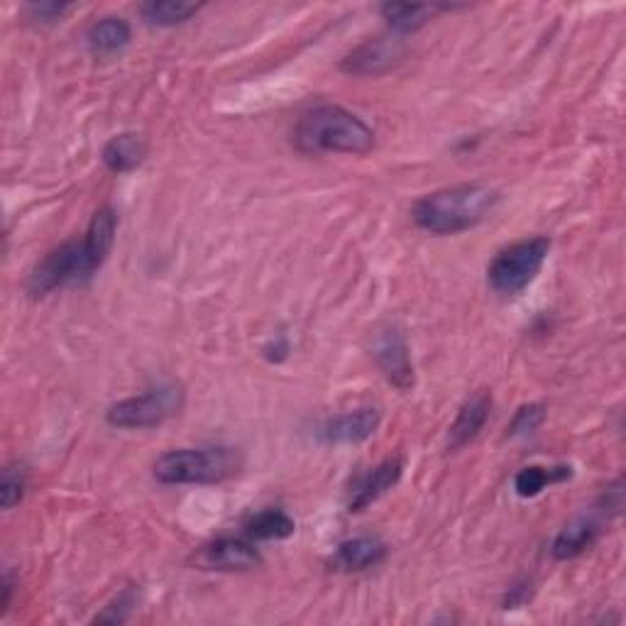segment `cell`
<instances>
[{
    "instance_id": "obj_1",
    "label": "cell",
    "mask_w": 626,
    "mask_h": 626,
    "mask_svg": "<svg viewBox=\"0 0 626 626\" xmlns=\"http://www.w3.org/2000/svg\"><path fill=\"white\" fill-rule=\"evenodd\" d=\"M118 216L110 206L98 208L93 213L83 238L61 242L59 248L49 250L40 262L32 267L28 277V294L34 299L47 297L57 289L91 279L101 265L108 260L116 242Z\"/></svg>"
},
{
    "instance_id": "obj_2",
    "label": "cell",
    "mask_w": 626,
    "mask_h": 626,
    "mask_svg": "<svg viewBox=\"0 0 626 626\" xmlns=\"http://www.w3.org/2000/svg\"><path fill=\"white\" fill-rule=\"evenodd\" d=\"M499 203V191L487 183H458L426 193L411 208L414 223L431 236H456L489 218Z\"/></svg>"
},
{
    "instance_id": "obj_3",
    "label": "cell",
    "mask_w": 626,
    "mask_h": 626,
    "mask_svg": "<svg viewBox=\"0 0 626 626\" xmlns=\"http://www.w3.org/2000/svg\"><path fill=\"white\" fill-rule=\"evenodd\" d=\"M294 145L304 155H367L375 147V130L340 106H316L299 118Z\"/></svg>"
},
{
    "instance_id": "obj_4",
    "label": "cell",
    "mask_w": 626,
    "mask_h": 626,
    "mask_svg": "<svg viewBox=\"0 0 626 626\" xmlns=\"http://www.w3.org/2000/svg\"><path fill=\"white\" fill-rule=\"evenodd\" d=\"M152 470L162 485H218L242 470V453L228 446L167 450Z\"/></svg>"
},
{
    "instance_id": "obj_5",
    "label": "cell",
    "mask_w": 626,
    "mask_h": 626,
    "mask_svg": "<svg viewBox=\"0 0 626 626\" xmlns=\"http://www.w3.org/2000/svg\"><path fill=\"white\" fill-rule=\"evenodd\" d=\"M550 252V240L526 238L519 242H511L509 248L499 250L497 257L487 269V281L497 294L505 297H517L541 272L546 257Z\"/></svg>"
},
{
    "instance_id": "obj_6",
    "label": "cell",
    "mask_w": 626,
    "mask_h": 626,
    "mask_svg": "<svg viewBox=\"0 0 626 626\" xmlns=\"http://www.w3.org/2000/svg\"><path fill=\"white\" fill-rule=\"evenodd\" d=\"M183 387L177 382L157 385L147 389L140 397H130L113 404L106 411V421L113 428H126V431H140V428H155L169 421L183 409Z\"/></svg>"
},
{
    "instance_id": "obj_7",
    "label": "cell",
    "mask_w": 626,
    "mask_h": 626,
    "mask_svg": "<svg viewBox=\"0 0 626 626\" xmlns=\"http://www.w3.org/2000/svg\"><path fill=\"white\" fill-rule=\"evenodd\" d=\"M370 350L379 372L387 377L389 385H395L399 391L414 389V365L409 355V342L401 328H379L372 338Z\"/></svg>"
},
{
    "instance_id": "obj_8",
    "label": "cell",
    "mask_w": 626,
    "mask_h": 626,
    "mask_svg": "<svg viewBox=\"0 0 626 626\" xmlns=\"http://www.w3.org/2000/svg\"><path fill=\"white\" fill-rule=\"evenodd\" d=\"M382 414L372 407L330 416L316 428V440L321 446H358L377 434Z\"/></svg>"
},
{
    "instance_id": "obj_9",
    "label": "cell",
    "mask_w": 626,
    "mask_h": 626,
    "mask_svg": "<svg viewBox=\"0 0 626 626\" xmlns=\"http://www.w3.org/2000/svg\"><path fill=\"white\" fill-rule=\"evenodd\" d=\"M191 560L196 568L218 573L252 570L262 563L257 548L250 541H242V538H216V541L196 550Z\"/></svg>"
},
{
    "instance_id": "obj_10",
    "label": "cell",
    "mask_w": 626,
    "mask_h": 626,
    "mask_svg": "<svg viewBox=\"0 0 626 626\" xmlns=\"http://www.w3.org/2000/svg\"><path fill=\"white\" fill-rule=\"evenodd\" d=\"M401 473H404L401 458H387L375 465L372 470L360 475L348 493V511L358 514L375 505V501L379 497H385L391 487H397V483L401 480Z\"/></svg>"
},
{
    "instance_id": "obj_11",
    "label": "cell",
    "mask_w": 626,
    "mask_h": 626,
    "mask_svg": "<svg viewBox=\"0 0 626 626\" xmlns=\"http://www.w3.org/2000/svg\"><path fill=\"white\" fill-rule=\"evenodd\" d=\"M404 57L401 40H391V37H375L367 40L358 49H352V54L342 61V71L355 73V77H377L385 73Z\"/></svg>"
},
{
    "instance_id": "obj_12",
    "label": "cell",
    "mask_w": 626,
    "mask_h": 626,
    "mask_svg": "<svg viewBox=\"0 0 626 626\" xmlns=\"http://www.w3.org/2000/svg\"><path fill=\"white\" fill-rule=\"evenodd\" d=\"M489 411H493V395H489V391H475V395L463 404L456 421L448 428V450L456 453L473 444L485 428Z\"/></svg>"
},
{
    "instance_id": "obj_13",
    "label": "cell",
    "mask_w": 626,
    "mask_h": 626,
    "mask_svg": "<svg viewBox=\"0 0 626 626\" xmlns=\"http://www.w3.org/2000/svg\"><path fill=\"white\" fill-rule=\"evenodd\" d=\"M387 558V546L372 536L348 538L336 548V556L330 560V568L340 573H360L379 566Z\"/></svg>"
},
{
    "instance_id": "obj_14",
    "label": "cell",
    "mask_w": 626,
    "mask_h": 626,
    "mask_svg": "<svg viewBox=\"0 0 626 626\" xmlns=\"http://www.w3.org/2000/svg\"><path fill=\"white\" fill-rule=\"evenodd\" d=\"M101 157L103 165L113 171V175H128V171H135L145 162L147 142L138 132H120L106 142Z\"/></svg>"
},
{
    "instance_id": "obj_15",
    "label": "cell",
    "mask_w": 626,
    "mask_h": 626,
    "mask_svg": "<svg viewBox=\"0 0 626 626\" xmlns=\"http://www.w3.org/2000/svg\"><path fill=\"white\" fill-rule=\"evenodd\" d=\"M597 536H599L597 521H593V519L573 521L554 538V546H550V556H554L556 560L578 558L597 541Z\"/></svg>"
},
{
    "instance_id": "obj_16",
    "label": "cell",
    "mask_w": 626,
    "mask_h": 626,
    "mask_svg": "<svg viewBox=\"0 0 626 626\" xmlns=\"http://www.w3.org/2000/svg\"><path fill=\"white\" fill-rule=\"evenodd\" d=\"M130 37H132V30L126 20L103 18L101 22L91 24L86 40H89V47L96 54H116V52H120V49H126L130 44Z\"/></svg>"
},
{
    "instance_id": "obj_17",
    "label": "cell",
    "mask_w": 626,
    "mask_h": 626,
    "mask_svg": "<svg viewBox=\"0 0 626 626\" xmlns=\"http://www.w3.org/2000/svg\"><path fill=\"white\" fill-rule=\"evenodd\" d=\"M573 477V470L568 465H558V468H544V465H529V468H524L514 477V489H517V495L529 499L541 495L546 487L550 485H558V483H566Z\"/></svg>"
},
{
    "instance_id": "obj_18",
    "label": "cell",
    "mask_w": 626,
    "mask_h": 626,
    "mask_svg": "<svg viewBox=\"0 0 626 626\" xmlns=\"http://www.w3.org/2000/svg\"><path fill=\"white\" fill-rule=\"evenodd\" d=\"M245 531H248L250 538H257V541H281V538H289L297 531V524H294L287 511L262 509L248 519Z\"/></svg>"
},
{
    "instance_id": "obj_19",
    "label": "cell",
    "mask_w": 626,
    "mask_h": 626,
    "mask_svg": "<svg viewBox=\"0 0 626 626\" xmlns=\"http://www.w3.org/2000/svg\"><path fill=\"white\" fill-rule=\"evenodd\" d=\"M448 10V8H436V6H411V3H385L379 8L382 18L389 22V28L397 34H411L421 30L424 24L434 18V12Z\"/></svg>"
},
{
    "instance_id": "obj_20",
    "label": "cell",
    "mask_w": 626,
    "mask_h": 626,
    "mask_svg": "<svg viewBox=\"0 0 626 626\" xmlns=\"http://www.w3.org/2000/svg\"><path fill=\"white\" fill-rule=\"evenodd\" d=\"M199 10L201 6L183 3V0H150L140 8L142 18L157 28H177V24L191 20Z\"/></svg>"
},
{
    "instance_id": "obj_21",
    "label": "cell",
    "mask_w": 626,
    "mask_h": 626,
    "mask_svg": "<svg viewBox=\"0 0 626 626\" xmlns=\"http://www.w3.org/2000/svg\"><path fill=\"white\" fill-rule=\"evenodd\" d=\"M24 489H28V473H24L20 463H8L3 475H0V507L6 511L18 507L24 497Z\"/></svg>"
},
{
    "instance_id": "obj_22",
    "label": "cell",
    "mask_w": 626,
    "mask_h": 626,
    "mask_svg": "<svg viewBox=\"0 0 626 626\" xmlns=\"http://www.w3.org/2000/svg\"><path fill=\"white\" fill-rule=\"evenodd\" d=\"M544 421H546V407H544V404H526V407H521L517 414H514V419H511L507 431H509L511 438L529 436Z\"/></svg>"
},
{
    "instance_id": "obj_23",
    "label": "cell",
    "mask_w": 626,
    "mask_h": 626,
    "mask_svg": "<svg viewBox=\"0 0 626 626\" xmlns=\"http://www.w3.org/2000/svg\"><path fill=\"white\" fill-rule=\"evenodd\" d=\"M135 607V597L132 593H122L113 605H108L106 612L96 617V622H110V624H120L130 617V612Z\"/></svg>"
},
{
    "instance_id": "obj_24",
    "label": "cell",
    "mask_w": 626,
    "mask_h": 626,
    "mask_svg": "<svg viewBox=\"0 0 626 626\" xmlns=\"http://www.w3.org/2000/svg\"><path fill=\"white\" fill-rule=\"evenodd\" d=\"M71 10L69 3H32L28 6L30 18L37 22H57Z\"/></svg>"
},
{
    "instance_id": "obj_25",
    "label": "cell",
    "mask_w": 626,
    "mask_h": 626,
    "mask_svg": "<svg viewBox=\"0 0 626 626\" xmlns=\"http://www.w3.org/2000/svg\"><path fill=\"white\" fill-rule=\"evenodd\" d=\"M12 575L10 573H6L3 575V599H0V615H6L8 612V607H10V597H12Z\"/></svg>"
}]
</instances>
